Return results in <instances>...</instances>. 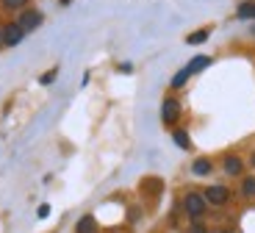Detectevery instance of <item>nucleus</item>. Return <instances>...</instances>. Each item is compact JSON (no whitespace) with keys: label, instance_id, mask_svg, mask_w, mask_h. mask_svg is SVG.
Returning <instances> with one entry per match:
<instances>
[{"label":"nucleus","instance_id":"nucleus-14","mask_svg":"<svg viewBox=\"0 0 255 233\" xmlns=\"http://www.w3.org/2000/svg\"><path fill=\"white\" fill-rule=\"evenodd\" d=\"M28 6H31V0H0V8H6V11H22Z\"/></svg>","mask_w":255,"mask_h":233},{"label":"nucleus","instance_id":"nucleus-3","mask_svg":"<svg viewBox=\"0 0 255 233\" xmlns=\"http://www.w3.org/2000/svg\"><path fill=\"white\" fill-rule=\"evenodd\" d=\"M180 114H183V108H180V100L172 95H166L164 100H161V122H164L166 128H175L180 122Z\"/></svg>","mask_w":255,"mask_h":233},{"label":"nucleus","instance_id":"nucleus-17","mask_svg":"<svg viewBox=\"0 0 255 233\" xmlns=\"http://www.w3.org/2000/svg\"><path fill=\"white\" fill-rule=\"evenodd\" d=\"M236 17H239V19H253V0H244L242 6H239Z\"/></svg>","mask_w":255,"mask_h":233},{"label":"nucleus","instance_id":"nucleus-9","mask_svg":"<svg viewBox=\"0 0 255 233\" xmlns=\"http://www.w3.org/2000/svg\"><path fill=\"white\" fill-rule=\"evenodd\" d=\"M239 195H242L244 200H255V175H242Z\"/></svg>","mask_w":255,"mask_h":233},{"label":"nucleus","instance_id":"nucleus-1","mask_svg":"<svg viewBox=\"0 0 255 233\" xmlns=\"http://www.w3.org/2000/svg\"><path fill=\"white\" fill-rule=\"evenodd\" d=\"M208 203H205L203 192L197 189H189L183 197H180V211H183V217L189 222H197V220H205L208 217Z\"/></svg>","mask_w":255,"mask_h":233},{"label":"nucleus","instance_id":"nucleus-6","mask_svg":"<svg viewBox=\"0 0 255 233\" xmlns=\"http://www.w3.org/2000/svg\"><path fill=\"white\" fill-rule=\"evenodd\" d=\"M222 172L228 178H242L244 175V158L236 153H225L222 156Z\"/></svg>","mask_w":255,"mask_h":233},{"label":"nucleus","instance_id":"nucleus-4","mask_svg":"<svg viewBox=\"0 0 255 233\" xmlns=\"http://www.w3.org/2000/svg\"><path fill=\"white\" fill-rule=\"evenodd\" d=\"M45 22V14L39 11V8H33V6H28V8H22V11L17 14V25L22 28L25 33H31V31H36L39 25Z\"/></svg>","mask_w":255,"mask_h":233},{"label":"nucleus","instance_id":"nucleus-7","mask_svg":"<svg viewBox=\"0 0 255 233\" xmlns=\"http://www.w3.org/2000/svg\"><path fill=\"white\" fill-rule=\"evenodd\" d=\"M189 170H191V175H194V178H208L217 167H214V161H211L208 156H197L194 161H191Z\"/></svg>","mask_w":255,"mask_h":233},{"label":"nucleus","instance_id":"nucleus-10","mask_svg":"<svg viewBox=\"0 0 255 233\" xmlns=\"http://www.w3.org/2000/svg\"><path fill=\"white\" fill-rule=\"evenodd\" d=\"M172 142L175 145L180 147V150H191V136H189V131H186V128H172Z\"/></svg>","mask_w":255,"mask_h":233},{"label":"nucleus","instance_id":"nucleus-15","mask_svg":"<svg viewBox=\"0 0 255 233\" xmlns=\"http://www.w3.org/2000/svg\"><path fill=\"white\" fill-rule=\"evenodd\" d=\"M208 36H211V28H200V31H194V33L186 36V44H203Z\"/></svg>","mask_w":255,"mask_h":233},{"label":"nucleus","instance_id":"nucleus-12","mask_svg":"<svg viewBox=\"0 0 255 233\" xmlns=\"http://www.w3.org/2000/svg\"><path fill=\"white\" fill-rule=\"evenodd\" d=\"M161 186H164V183H161L158 178H144V181H141V192L150 195V197H158L161 195Z\"/></svg>","mask_w":255,"mask_h":233},{"label":"nucleus","instance_id":"nucleus-8","mask_svg":"<svg viewBox=\"0 0 255 233\" xmlns=\"http://www.w3.org/2000/svg\"><path fill=\"white\" fill-rule=\"evenodd\" d=\"M75 233H100V222H97L95 214H83L81 220L75 222Z\"/></svg>","mask_w":255,"mask_h":233},{"label":"nucleus","instance_id":"nucleus-23","mask_svg":"<svg viewBox=\"0 0 255 233\" xmlns=\"http://www.w3.org/2000/svg\"><path fill=\"white\" fill-rule=\"evenodd\" d=\"M0 44H3V33H0Z\"/></svg>","mask_w":255,"mask_h":233},{"label":"nucleus","instance_id":"nucleus-18","mask_svg":"<svg viewBox=\"0 0 255 233\" xmlns=\"http://www.w3.org/2000/svg\"><path fill=\"white\" fill-rule=\"evenodd\" d=\"M56 75H58V67L47 69V72H42V78H39V83H42V86H50V83L56 81Z\"/></svg>","mask_w":255,"mask_h":233},{"label":"nucleus","instance_id":"nucleus-13","mask_svg":"<svg viewBox=\"0 0 255 233\" xmlns=\"http://www.w3.org/2000/svg\"><path fill=\"white\" fill-rule=\"evenodd\" d=\"M189 78H191V72L183 67V69H178V72L172 75V81H169V86H172V89H183L186 83H189Z\"/></svg>","mask_w":255,"mask_h":233},{"label":"nucleus","instance_id":"nucleus-22","mask_svg":"<svg viewBox=\"0 0 255 233\" xmlns=\"http://www.w3.org/2000/svg\"><path fill=\"white\" fill-rule=\"evenodd\" d=\"M253 19H255V0H253Z\"/></svg>","mask_w":255,"mask_h":233},{"label":"nucleus","instance_id":"nucleus-19","mask_svg":"<svg viewBox=\"0 0 255 233\" xmlns=\"http://www.w3.org/2000/svg\"><path fill=\"white\" fill-rule=\"evenodd\" d=\"M47 214H50V206H47V203H45V206H39V211H36V217H39V220H45Z\"/></svg>","mask_w":255,"mask_h":233},{"label":"nucleus","instance_id":"nucleus-5","mask_svg":"<svg viewBox=\"0 0 255 233\" xmlns=\"http://www.w3.org/2000/svg\"><path fill=\"white\" fill-rule=\"evenodd\" d=\"M0 33H3V47H17L22 39L28 36L22 28L17 25V19H11V22H6V25L0 28Z\"/></svg>","mask_w":255,"mask_h":233},{"label":"nucleus","instance_id":"nucleus-20","mask_svg":"<svg viewBox=\"0 0 255 233\" xmlns=\"http://www.w3.org/2000/svg\"><path fill=\"white\" fill-rule=\"evenodd\" d=\"M214 233H239L236 228H219V231H214Z\"/></svg>","mask_w":255,"mask_h":233},{"label":"nucleus","instance_id":"nucleus-16","mask_svg":"<svg viewBox=\"0 0 255 233\" xmlns=\"http://www.w3.org/2000/svg\"><path fill=\"white\" fill-rule=\"evenodd\" d=\"M186 233H214V231L208 228V222H205V220H197V222H191V225L186 228Z\"/></svg>","mask_w":255,"mask_h":233},{"label":"nucleus","instance_id":"nucleus-21","mask_svg":"<svg viewBox=\"0 0 255 233\" xmlns=\"http://www.w3.org/2000/svg\"><path fill=\"white\" fill-rule=\"evenodd\" d=\"M250 167L255 170V150H253V156H250Z\"/></svg>","mask_w":255,"mask_h":233},{"label":"nucleus","instance_id":"nucleus-2","mask_svg":"<svg viewBox=\"0 0 255 233\" xmlns=\"http://www.w3.org/2000/svg\"><path fill=\"white\" fill-rule=\"evenodd\" d=\"M203 197L211 208H225L233 200V192H230L228 186H222V183H214V186H205L203 189Z\"/></svg>","mask_w":255,"mask_h":233},{"label":"nucleus","instance_id":"nucleus-11","mask_svg":"<svg viewBox=\"0 0 255 233\" xmlns=\"http://www.w3.org/2000/svg\"><path fill=\"white\" fill-rule=\"evenodd\" d=\"M211 67V56H194L189 64H186V69H189L191 75H197V72H203V69Z\"/></svg>","mask_w":255,"mask_h":233}]
</instances>
